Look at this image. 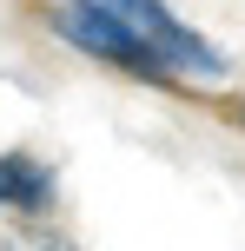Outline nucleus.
I'll list each match as a JSON object with an SVG mask.
<instances>
[{
    "mask_svg": "<svg viewBox=\"0 0 245 251\" xmlns=\"http://www.w3.org/2000/svg\"><path fill=\"white\" fill-rule=\"evenodd\" d=\"M53 26H60L73 47H86L93 60H106V66H126V73H146V79H166L159 53L126 26V13H119L113 0H73V7L53 13Z\"/></svg>",
    "mask_w": 245,
    "mask_h": 251,
    "instance_id": "obj_1",
    "label": "nucleus"
},
{
    "mask_svg": "<svg viewBox=\"0 0 245 251\" xmlns=\"http://www.w3.org/2000/svg\"><path fill=\"white\" fill-rule=\"evenodd\" d=\"M53 205V172L33 159V152H0V212L27 218Z\"/></svg>",
    "mask_w": 245,
    "mask_h": 251,
    "instance_id": "obj_2",
    "label": "nucleus"
}]
</instances>
